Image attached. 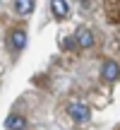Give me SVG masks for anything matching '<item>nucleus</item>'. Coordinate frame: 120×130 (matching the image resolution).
I'll list each match as a JSON object with an SVG mask.
<instances>
[{
  "label": "nucleus",
  "instance_id": "obj_4",
  "mask_svg": "<svg viewBox=\"0 0 120 130\" xmlns=\"http://www.w3.org/2000/svg\"><path fill=\"white\" fill-rule=\"evenodd\" d=\"M74 39H77V46L79 48H91L94 46V31L87 27H79L77 34H74Z\"/></svg>",
  "mask_w": 120,
  "mask_h": 130
},
{
  "label": "nucleus",
  "instance_id": "obj_5",
  "mask_svg": "<svg viewBox=\"0 0 120 130\" xmlns=\"http://www.w3.org/2000/svg\"><path fill=\"white\" fill-rule=\"evenodd\" d=\"M51 10H53V14L60 17V19L70 14V5L65 3V0H51Z\"/></svg>",
  "mask_w": 120,
  "mask_h": 130
},
{
  "label": "nucleus",
  "instance_id": "obj_3",
  "mask_svg": "<svg viewBox=\"0 0 120 130\" xmlns=\"http://www.w3.org/2000/svg\"><path fill=\"white\" fill-rule=\"evenodd\" d=\"M7 43H10L12 51H22V48L27 46V31H24V29H14V31H10Z\"/></svg>",
  "mask_w": 120,
  "mask_h": 130
},
{
  "label": "nucleus",
  "instance_id": "obj_6",
  "mask_svg": "<svg viewBox=\"0 0 120 130\" xmlns=\"http://www.w3.org/2000/svg\"><path fill=\"white\" fill-rule=\"evenodd\" d=\"M5 128H7V130H24V128H27V118H24V116H7Z\"/></svg>",
  "mask_w": 120,
  "mask_h": 130
},
{
  "label": "nucleus",
  "instance_id": "obj_7",
  "mask_svg": "<svg viewBox=\"0 0 120 130\" xmlns=\"http://www.w3.org/2000/svg\"><path fill=\"white\" fill-rule=\"evenodd\" d=\"M17 12L22 14V17H27V14H31V10H34V0H17Z\"/></svg>",
  "mask_w": 120,
  "mask_h": 130
},
{
  "label": "nucleus",
  "instance_id": "obj_2",
  "mask_svg": "<svg viewBox=\"0 0 120 130\" xmlns=\"http://www.w3.org/2000/svg\"><path fill=\"white\" fill-rule=\"evenodd\" d=\"M101 77L106 79V82H115V79L120 77V65L115 60H106L101 65Z\"/></svg>",
  "mask_w": 120,
  "mask_h": 130
},
{
  "label": "nucleus",
  "instance_id": "obj_1",
  "mask_svg": "<svg viewBox=\"0 0 120 130\" xmlns=\"http://www.w3.org/2000/svg\"><path fill=\"white\" fill-rule=\"evenodd\" d=\"M67 113H70V118H74L77 123L89 121V116H91V111H89V106H87V104H77V101L67 106Z\"/></svg>",
  "mask_w": 120,
  "mask_h": 130
}]
</instances>
